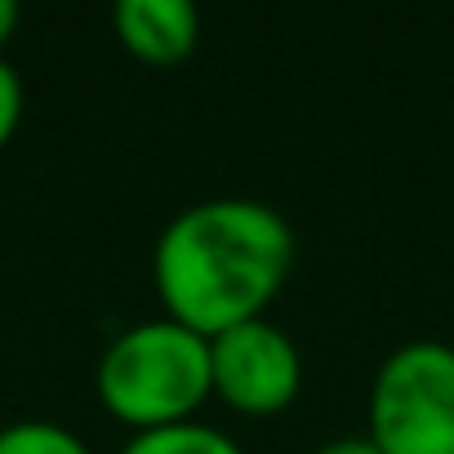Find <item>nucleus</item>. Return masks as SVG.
Instances as JSON below:
<instances>
[{
    "instance_id": "obj_4",
    "label": "nucleus",
    "mask_w": 454,
    "mask_h": 454,
    "mask_svg": "<svg viewBox=\"0 0 454 454\" xmlns=\"http://www.w3.org/2000/svg\"><path fill=\"white\" fill-rule=\"evenodd\" d=\"M209 370L214 392L246 414H272L290 405L303 383V356L294 339L268 317L209 334Z\"/></svg>"
},
{
    "instance_id": "obj_2",
    "label": "nucleus",
    "mask_w": 454,
    "mask_h": 454,
    "mask_svg": "<svg viewBox=\"0 0 454 454\" xmlns=\"http://www.w3.org/2000/svg\"><path fill=\"white\" fill-rule=\"evenodd\" d=\"M209 392V339L174 317L121 330L98 356V396L116 419L134 427L192 419Z\"/></svg>"
},
{
    "instance_id": "obj_10",
    "label": "nucleus",
    "mask_w": 454,
    "mask_h": 454,
    "mask_svg": "<svg viewBox=\"0 0 454 454\" xmlns=\"http://www.w3.org/2000/svg\"><path fill=\"white\" fill-rule=\"evenodd\" d=\"M19 5H14V0H0V50H5V41L14 36V27H19Z\"/></svg>"
},
{
    "instance_id": "obj_5",
    "label": "nucleus",
    "mask_w": 454,
    "mask_h": 454,
    "mask_svg": "<svg viewBox=\"0 0 454 454\" xmlns=\"http://www.w3.org/2000/svg\"><path fill=\"white\" fill-rule=\"evenodd\" d=\"M116 36L147 63H178L200 36L192 0H116Z\"/></svg>"
},
{
    "instance_id": "obj_3",
    "label": "nucleus",
    "mask_w": 454,
    "mask_h": 454,
    "mask_svg": "<svg viewBox=\"0 0 454 454\" xmlns=\"http://www.w3.org/2000/svg\"><path fill=\"white\" fill-rule=\"evenodd\" d=\"M370 436L387 454H454V343L410 339L370 383Z\"/></svg>"
},
{
    "instance_id": "obj_7",
    "label": "nucleus",
    "mask_w": 454,
    "mask_h": 454,
    "mask_svg": "<svg viewBox=\"0 0 454 454\" xmlns=\"http://www.w3.org/2000/svg\"><path fill=\"white\" fill-rule=\"evenodd\" d=\"M0 454H94L72 427L50 419H19L0 427Z\"/></svg>"
},
{
    "instance_id": "obj_6",
    "label": "nucleus",
    "mask_w": 454,
    "mask_h": 454,
    "mask_svg": "<svg viewBox=\"0 0 454 454\" xmlns=\"http://www.w3.org/2000/svg\"><path fill=\"white\" fill-rule=\"evenodd\" d=\"M121 454H246V450L223 427H209L200 419H178L160 427H138L121 445Z\"/></svg>"
},
{
    "instance_id": "obj_8",
    "label": "nucleus",
    "mask_w": 454,
    "mask_h": 454,
    "mask_svg": "<svg viewBox=\"0 0 454 454\" xmlns=\"http://www.w3.org/2000/svg\"><path fill=\"white\" fill-rule=\"evenodd\" d=\"M19 121H23V81H19L14 63L0 54V147L14 138Z\"/></svg>"
},
{
    "instance_id": "obj_9",
    "label": "nucleus",
    "mask_w": 454,
    "mask_h": 454,
    "mask_svg": "<svg viewBox=\"0 0 454 454\" xmlns=\"http://www.w3.org/2000/svg\"><path fill=\"white\" fill-rule=\"evenodd\" d=\"M312 454H387L374 436H334L325 445H317Z\"/></svg>"
},
{
    "instance_id": "obj_1",
    "label": "nucleus",
    "mask_w": 454,
    "mask_h": 454,
    "mask_svg": "<svg viewBox=\"0 0 454 454\" xmlns=\"http://www.w3.org/2000/svg\"><path fill=\"white\" fill-rule=\"evenodd\" d=\"M290 263V218L254 196H209L178 209L152 250V277L169 317L205 339L263 317Z\"/></svg>"
}]
</instances>
